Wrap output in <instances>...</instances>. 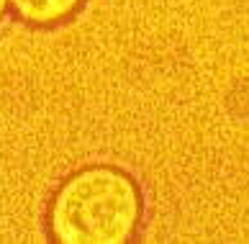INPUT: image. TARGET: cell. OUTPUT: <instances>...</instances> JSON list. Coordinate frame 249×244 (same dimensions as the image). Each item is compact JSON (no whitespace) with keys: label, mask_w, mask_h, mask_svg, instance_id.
<instances>
[{"label":"cell","mask_w":249,"mask_h":244,"mask_svg":"<svg viewBox=\"0 0 249 244\" xmlns=\"http://www.w3.org/2000/svg\"><path fill=\"white\" fill-rule=\"evenodd\" d=\"M8 8H11V0H0V21L8 16Z\"/></svg>","instance_id":"3"},{"label":"cell","mask_w":249,"mask_h":244,"mask_svg":"<svg viewBox=\"0 0 249 244\" xmlns=\"http://www.w3.org/2000/svg\"><path fill=\"white\" fill-rule=\"evenodd\" d=\"M144 216L139 183L116 165H88L54 188L47 231L57 244H126Z\"/></svg>","instance_id":"1"},{"label":"cell","mask_w":249,"mask_h":244,"mask_svg":"<svg viewBox=\"0 0 249 244\" xmlns=\"http://www.w3.org/2000/svg\"><path fill=\"white\" fill-rule=\"evenodd\" d=\"M16 16L29 26L49 29L72 21L85 5V0H11Z\"/></svg>","instance_id":"2"}]
</instances>
